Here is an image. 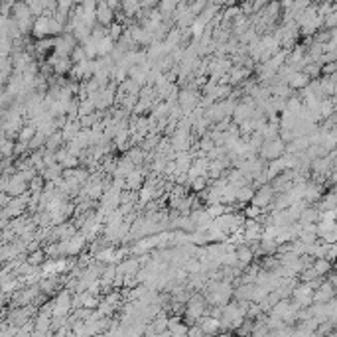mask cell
Listing matches in <instances>:
<instances>
[{"mask_svg": "<svg viewBox=\"0 0 337 337\" xmlns=\"http://www.w3.org/2000/svg\"><path fill=\"white\" fill-rule=\"evenodd\" d=\"M260 152H262V156L264 158H268V160H272V158H278L282 152H284V142L280 140V138H270V140H266L264 144H262V148H260Z\"/></svg>", "mask_w": 337, "mask_h": 337, "instance_id": "7a4b0ae2", "label": "cell"}, {"mask_svg": "<svg viewBox=\"0 0 337 337\" xmlns=\"http://www.w3.org/2000/svg\"><path fill=\"white\" fill-rule=\"evenodd\" d=\"M42 260H44V252H34V254L30 256L28 262H30V264H40Z\"/></svg>", "mask_w": 337, "mask_h": 337, "instance_id": "5b68a950", "label": "cell"}, {"mask_svg": "<svg viewBox=\"0 0 337 337\" xmlns=\"http://www.w3.org/2000/svg\"><path fill=\"white\" fill-rule=\"evenodd\" d=\"M203 310H205V302L201 300V298H195V300H191L189 306H187V315L199 319V315L203 314Z\"/></svg>", "mask_w": 337, "mask_h": 337, "instance_id": "3957f363", "label": "cell"}, {"mask_svg": "<svg viewBox=\"0 0 337 337\" xmlns=\"http://www.w3.org/2000/svg\"><path fill=\"white\" fill-rule=\"evenodd\" d=\"M272 195H274V187H272V185H264V183H262V187H260L256 193H252L250 201H252L254 205H258V207L262 209V207H266V205L272 201Z\"/></svg>", "mask_w": 337, "mask_h": 337, "instance_id": "6da1fadb", "label": "cell"}, {"mask_svg": "<svg viewBox=\"0 0 337 337\" xmlns=\"http://www.w3.org/2000/svg\"><path fill=\"white\" fill-rule=\"evenodd\" d=\"M168 323H170V327H172V333H187V327L181 325V323H178V319H172V321H168Z\"/></svg>", "mask_w": 337, "mask_h": 337, "instance_id": "277c9868", "label": "cell"}]
</instances>
